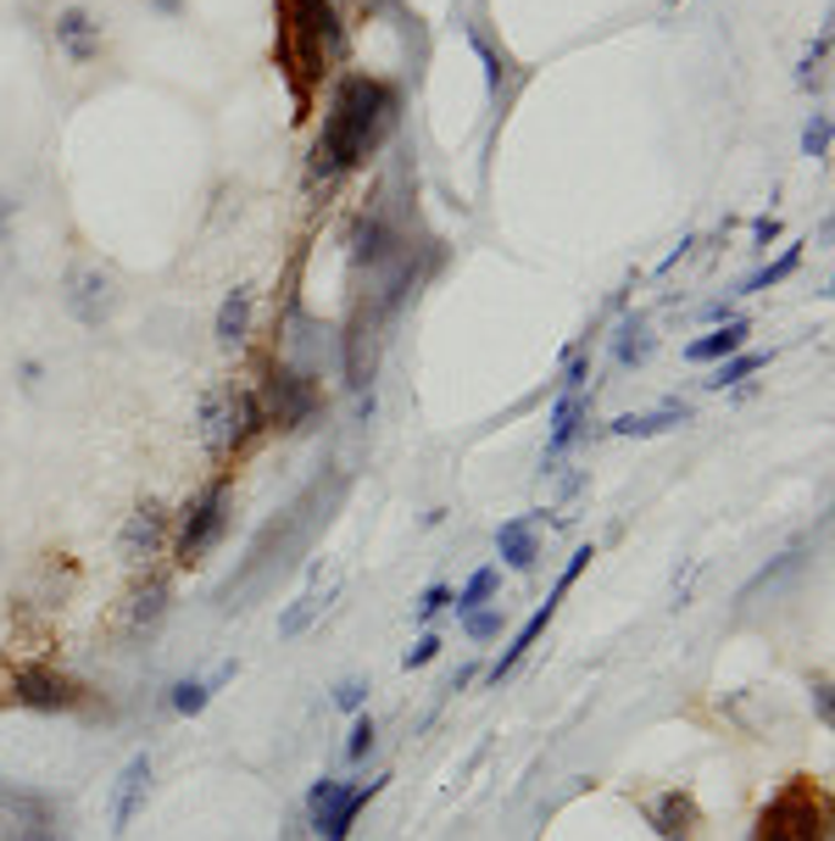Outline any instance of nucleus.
Returning a JSON list of instances; mask_svg holds the SVG:
<instances>
[{
    "mask_svg": "<svg viewBox=\"0 0 835 841\" xmlns=\"http://www.w3.org/2000/svg\"><path fill=\"white\" fill-rule=\"evenodd\" d=\"M390 112H395V95L379 84V78H346L335 90V106L324 117V134H318V151H313V168L324 179L357 168L368 151H373V139L390 128Z\"/></svg>",
    "mask_w": 835,
    "mask_h": 841,
    "instance_id": "f257e3e1",
    "label": "nucleus"
},
{
    "mask_svg": "<svg viewBox=\"0 0 835 841\" xmlns=\"http://www.w3.org/2000/svg\"><path fill=\"white\" fill-rule=\"evenodd\" d=\"M229 491L223 485H212L195 507H190V518H184V535H179V564H201V557L212 551V540L223 535V524H229Z\"/></svg>",
    "mask_w": 835,
    "mask_h": 841,
    "instance_id": "f03ea898",
    "label": "nucleus"
},
{
    "mask_svg": "<svg viewBox=\"0 0 835 841\" xmlns=\"http://www.w3.org/2000/svg\"><path fill=\"white\" fill-rule=\"evenodd\" d=\"M162 540H168V513L146 502L139 513H128V524H123V535H117V551L128 557V564H146V557L162 551Z\"/></svg>",
    "mask_w": 835,
    "mask_h": 841,
    "instance_id": "7ed1b4c3",
    "label": "nucleus"
},
{
    "mask_svg": "<svg viewBox=\"0 0 835 841\" xmlns=\"http://www.w3.org/2000/svg\"><path fill=\"white\" fill-rule=\"evenodd\" d=\"M67 307L78 324H101L112 313V278L101 267H73L67 273Z\"/></svg>",
    "mask_w": 835,
    "mask_h": 841,
    "instance_id": "20e7f679",
    "label": "nucleus"
},
{
    "mask_svg": "<svg viewBox=\"0 0 835 841\" xmlns=\"http://www.w3.org/2000/svg\"><path fill=\"white\" fill-rule=\"evenodd\" d=\"M580 418H585V396L580 390H563L551 407V430H546V474L563 463V452L580 441Z\"/></svg>",
    "mask_w": 835,
    "mask_h": 841,
    "instance_id": "39448f33",
    "label": "nucleus"
},
{
    "mask_svg": "<svg viewBox=\"0 0 835 841\" xmlns=\"http://www.w3.org/2000/svg\"><path fill=\"white\" fill-rule=\"evenodd\" d=\"M146 786H151V753H134V758L123 764V775H117V797H112V830H117V835L134 824Z\"/></svg>",
    "mask_w": 835,
    "mask_h": 841,
    "instance_id": "423d86ee",
    "label": "nucleus"
},
{
    "mask_svg": "<svg viewBox=\"0 0 835 841\" xmlns=\"http://www.w3.org/2000/svg\"><path fill=\"white\" fill-rule=\"evenodd\" d=\"M496 551H501V564H507V569H518V575H535V564H540V540H535V513H524V518H507V524H496Z\"/></svg>",
    "mask_w": 835,
    "mask_h": 841,
    "instance_id": "0eeeda50",
    "label": "nucleus"
},
{
    "mask_svg": "<svg viewBox=\"0 0 835 841\" xmlns=\"http://www.w3.org/2000/svg\"><path fill=\"white\" fill-rule=\"evenodd\" d=\"M56 45L67 51V62H95L101 56V23L84 12V7H67L62 18H56Z\"/></svg>",
    "mask_w": 835,
    "mask_h": 841,
    "instance_id": "6e6552de",
    "label": "nucleus"
},
{
    "mask_svg": "<svg viewBox=\"0 0 835 841\" xmlns=\"http://www.w3.org/2000/svg\"><path fill=\"white\" fill-rule=\"evenodd\" d=\"M679 424H690V407L685 401H668V407H657V412H624V418H613V435H624V441H652V435H668V430H679Z\"/></svg>",
    "mask_w": 835,
    "mask_h": 841,
    "instance_id": "1a4fd4ad",
    "label": "nucleus"
},
{
    "mask_svg": "<svg viewBox=\"0 0 835 841\" xmlns=\"http://www.w3.org/2000/svg\"><path fill=\"white\" fill-rule=\"evenodd\" d=\"M551 613H557V597H546V602H540V608H535V613H529V619L518 624V635L507 641V652H501V658H496V669H490V680H496V685H501V680H507V674H512V669H518V663L529 658V646H535V641L546 635Z\"/></svg>",
    "mask_w": 835,
    "mask_h": 841,
    "instance_id": "9d476101",
    "label": "nucleus"
},
{
    "mask_svg": "<svg viewBox=\"0 0 835 841\" xmlns=\"http://www.w3.org/2000/svg\"><path fill=\"white\" fill-rule=\"evenodd\" d=\"M379 791H384V775H379V780H362V786H346V797L324 813L318 835H324V841H346V835H351V824H357V813H362Z\"/></svg>",
    "mask_w": 835,
    "mask_h": 841,
    "instance_id": "9b49d317",
    "label": "nucleus"
},
{
    "mask_svg": "<svg viewBox=\"0 0 835 841\" xmlns=\"http://www.w3.org/2000/svg\"><path fill=\"white\" fill-rule=\"evenodd\" d=\"M747 335H752V324H747V318H730V324H719L714 335L690 340V346H685V357H690V362H725V357L747 351Z\"/></svg>",
    "mask_w": 835,
    "mask_h": 841,
    "instance_id": "f8f14e48",
    "label": "nucleus"
},
{
    "mask_svg": "<svg viewBox=\"0 0 835 841\" xmlns=\"http://www.w3.org/2000/svg\"><path fill=\"white\" fill-rule=\"evenodd\" d=\"M273 407H278V424L302 430V418L313 412V390L296 374H273Z\"/></svg>",
    "mask_w": 835,
    "mask_h": 841,
    "instance_id": "ddd939ff",
    "label": "nucleus"
},
{
    "mask_svg": "<svg viewBox=\"0 0 835 841\" xmlns=\"http://www.w3.org/2000/svg\"><path fill=\"white\" fill-rule=\"evenodd\" d=\"M357 262H368V267L395 262V234H390V223H384L379 212H368V218L357 223Z\"/></svg>",
    "mask_w": 835,
    "mask_h": 841,
    "instance_id": "4468645a",
    "label": "nucleus"
},
{
    "mask_svg": "<svg viewBox=\"0 0 835 841\" xmlns=\"http://www.w3.org/2000/svg\"><path fill=\"white\" fill-rule=\"evenodd\" d=\"M245 335H251V291H229L223 307H218V340L240 346Z\"/></svg>",
    "mask_w": 835,
    "mask_h": 841,
    "instance_id": "2eb2a0df",
    "label": "nucleus"
},
{
    "mask_svg": "<svg viewBox=\"0 0 835 841\" xmlns=\"http://www.w3.org/2000/svg\"><path fill=\"white\" fill-rule=\"evenodd\" d=\"M496 586H501V575H496V569H474V575H468V586H463V591H452V613H457V619H468L474 608H485V602L496 597Z\"/></svg>",
    "mask_w": 835,
    "mask_h": 841,
    "instance_id": "dca6fc26",
    "label": "nucleus"
},
{
    "mask_svg": "<svg viewBox=\"0 0 835 841\" xmlns=\"http://www.w3.org/2000/svg\"><path fill=\"white\" fill-rule=\"evenodd\" d=\"M796 262H802V245H785V256H780V262H769V267H758V273H747V278H741L736 296H758V291L780 285V278H791V273H796Z\"/></svg>",
    "mask_w": 835,
    "mask_h": 841,
    "instance_id": "f3484780",
    "label": "nucleus"
},
{
    "mask_svg": "<svg viewBox=\"0 0 835 841\" xmlns=\"http://www.w3.org/2000/svg\"><path fill=\"white\" fill-rule=\"evenodd\" d=\"M613 357L630 368V362H646L652 357V335H646V318L635 313V318H624V329H619V346H613Z\"/></svg>",
    "mask_w": 835,
    "mask_h": 841,
    "instance_id": "a211bd4d",
    "label": "nucleus"
},
{
    "mask_svg": "<svg viewBox=\"0 0 835 841\" xmlns=\"http://www.w3.org/2000/svg\"><path fill=\"white\" fill-rule=\"evenodd\" d=\"M758 368H769V351H736V357H725V362H719V374L708 379V390H725V385H741V379H752Z\"/></svg>",
    "mask_w": 835,
    "mask_h": 841,
    "instance_id": "6ab92c4d",
    "label": "nucleus"
},
{
    "mask_svg": "<svg viewBox=\"0 0 835 841\" xmlns=\"http://www.w3.org/2000/svg\"><path fill=\"white\" fill-rule=\"evenodd\" d=\"M340 797H346V780H340V775H324V780L307 791V819H313V830L324 824V813H329Z\"/></svg>",
    "mask_w": 835,
    "mask_h": 841,
    "instance_id": "aec40b11",
    "label": "nucleus"
},
{
    "mask_svg": "<svg viewBox=\"0 0 835 841\" xmlns=\"http://www.w3.org/2000/svg\"><path fill=\"white\" fill-rule=\"evenodd\" d=\"M207 703H212V685H207V680H179V685H173V714L195 719V714H207Z\"/></svg>",
    "mask_w": 835,
    "mask_h": 841,
    "instance_id": "412c9836",
    "label": "nucleus"
},
{
    "mask_svg": "<svg viewBox=\"0 0 835 841\" xmlns=\"http://www.w3.org/2000/svg\"><path fill=\"white\" fill-rule=\"evenodd\" d=\"M501 624H507V613H501V608H474V613L463 619V635H468V641H496V635H501Z\"/></svg>",
    "mask_w": 835,
    "mask_h": 841,
    "instance_id": "4be33fe9",
    "label": "nucleus"
},
{
    "mask_svg": "<svg viewBox=\"0 0 835 841\" xmlns=\"http://www.w3.org/2000/svg\"><path fill=\"white\" fill-rule=\"evenodd\" d=\"M802 151H807V157H829V112H813V117H807Z\"/></svg>",
    "mask_w": 835,
    "mask_h": 841,
    "instance_id": "5701e85b",
    "label": "nucleus"
},
{
    "mask_svg": "<svg viewBox=\"0 0 835 841\" xmlns=\"http://www.w3.org/2000/svg\"><path fill=\"white\" fill-rule=\"evenodd\" d=\"M591 557H596V551H591V546H580V551H574V557H569V569H563V575H557V586H551V597H557V602H563V597H569V591H574V580H580V575H585V569H591Z\"/></svg>",
    "mask_w": 835,
    "mask_h": 841,
    "instance_id": "b1692460",
    "label": "nucleus"
},
{
    "mask_svg": "<svg viewBox=\"0 0 835 841\" xmlns=\"http://www.w3.org/2000/svg\"><path fill=\"white\" fill-rule=\"evenodd\" d=\"M335 708L340 714H362L368 708V680H340L335 685Z\"/></svg>",
    "mask_w": 835,
    "mask_h": 841,
    "instance_id": "393cba45",
    "label": "nucleus"
},
{
    "mask_svg": "<svg viewBox=\"0 0 835 841\" xmlns=\"http://www.w3.org/2000/svg\"><path fill=\"white\" fill-rule=\"evenodd\" d=\"M446 608H452V586H430L424 597H418V613H412V619H418V624H430V619H441Z\"/></svg>",
    "mask_w": 835,
    "mask_h": 841,
    "instance_id": "a878e982",
    "label": "nucleus"
},
{
    "mask_svg": "<svg viewBox=\"0 0 835 841\" xmlns=\"http://www.w3.org/2000/svg\"><path fill=\"white\" fill-rule=\"evenodd\" d=\"M368 753H373V719H368V714H357V725H351V742H346V758H351V764H362Z\"/></svg>",
    "mask_w": 835,
    "mask_h": 841,
    "instance_id": "bb28decb",
    "label": "nucleus"
},
{
    "mask_svg": "<svg viewBox=\"0 0 835 841\" xmlns=\"http://www.w3.org/2000/svg\"><path fill=\"white\" fill-rule=\"evenodd\" d=\"M313 613H318V602H313V597H302V602H290V613H285V619H278V635H302Z\"/></svg>",
    "mask_w": 835,
    "mask_h": 841,
    "instance_id": "cd10ccee",
    "label": "nucleus"
},
{
    "mask_svg": "<svg viewBox=\"0 0 835 841\" xmlns=\"http://www.w3.org/2000/svg\"><path fill=\"white\" fill-rule=\"evenodd\" d=\"M441 646H446L441 635H418V646H406V658H401V663H406V669H424V663H435V658H441Z\"/></svg>",
    "mask_w": 835,
    "mask_h": 841,
    "instance_id": "c85d7f7f",
    "label": "nucleus"
},
{
    "mask_svg": "<svg viewBox=\"0 0 835 841\" xmlns=\"http://www.w3.org/2000/svg\"><path fill=\"white\" fill-rule=\"evenodd\" d=\"M151 619H162V586H151L146 597H139V608H134V624H151Z\"/></svg>",
    "mask_w": 835,
    "mask_h": 841,
    "instance_id": "c756f323",
    "label": "nucleus"
},
{
    "mask_svg": "<svg viewBox=\"0 0 835 841\" xmlns=\"http://www.w3.org/2000/svg\"><path fill=\"white\" fill-rule=\"evenodd\" d=\"M774 234H780V218H758V223H752V240H758V245H769Z\"/></svg>",
    "mask_w": 835,
    "mask_h": 841,
    "instance_id": "7c9ffc66",
    "label": "nucleus"
},
{
    "mask_svg": "<svg viewBox=\"0 0 835 841\" xmlns=\"http://www.w3.org/2000/svg\"><path fill=\"white\" fill-rule=\"evenodd\" d=\"M813 708H818V719L829 725V680H818V685H813Z\"/></svg>",
    "mask_w": 835,
    "mask_h": 841,
    "instance_id": "2f4dec72",
    "label": "nucleus"
},
{
    "mask_svg": "<svg viewBox=\"0 0 835 841\" xmlns=\"http://www.w3.org/2000/svg\"><path fill=\"white\" fill-rule=\"evenodd\" d=\"M18 218V196H7V190H0V229H7Z\"/></svg>",
    "mask_w": 835,
    "mask_h": 841,
    "instance_id": "473e14b6",
    "label": "nucleus"
},
{
    "mask_svg": "<svg viewBox=\"0 0 835 841\" xmlns=\"http://www.w3.org/2000/svg\"><path fill=\"white\" fill-rule=\"evenodd\" d=\"M580 385H585V362L574 357V362H569V379H563V390H580Z\"/></svg>",
    "mask_w": 835,
    "mask_h": 841,
    "instance_id": "72a5a7b5",
    "label": "nucleus"
},
{
    "mask_svg": "<svg viewBox=\"0 0 835 841\" xmlns=\"http://www.w3.org/2000/svg\"><path fill=\"white\" fill-rule=\"evenodd\" d=\"M151 7H157V12H168V18H179V7H184V0H151Z\"/></svg>",
    "mask_w": 835,
    "mask_h": 841,
    "instance_id": "f704fd0d",
    "label": "nucleus"
}]
</instances>
